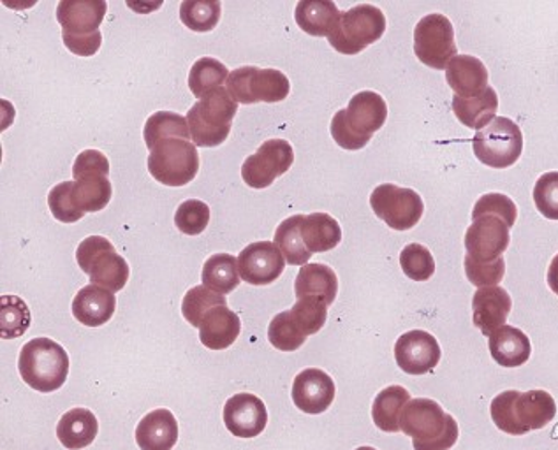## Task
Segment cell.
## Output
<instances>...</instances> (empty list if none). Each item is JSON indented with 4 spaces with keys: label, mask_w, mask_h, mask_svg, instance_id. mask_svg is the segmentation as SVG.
<instances>
[{
    "label": "cell",
    "mask_w": 558,
    "mask_h": 450,
    "mask_svg": "<svg viewBox=\"0 0 558 450\" xmlns=\"http://www.w3.org/2000/svg\"><path fill=\"white\" fill-rule=\"evenodd\" d=\"M492 421L500 431L523 437L548 426L557 415L554 396L546 391L500 392L490 406Z\"/></svg>",
    "instance_id": "1"
},
{
    "label": "cell",
    "mask_w": 558,
    "mask_h": 450,
    "mask_svg": "<svg viewBox=\"0 0 558 450\" xmlns=\"http://www.w3.org/2000/svg\"><path fill=\"white\" fill-rule=\"evenodd\" d=\"M400 429L412 438L414 450H449L460 437L453 415L446 414L437 401L411 400L400 417Z\"/></svg>",
    "instance_id": "2"
},
{
    "label": "cell",
    "mask_w": 558,
    "mask_h": 450,
    "mask_svg": "<svg viewBox=\"0 0 558 450\" xmlns=\"http://www.w3.org/2000/svg\"><path fill=\"white\" fill-rule=\"evenodd\" d=\"M23 382L36 391H59L69 375V355L64 346L50 338H34L23 345L19 360Z\"/></svg>",
    "instance_id": "3"
},
{
    "label": "cell",
    "mask_w": 558,
    "mask_h": 450,
    "mask_svg": "<svg viewBox=\"0 0 558 450\" xmlns=\"http://www.w3.org/2000/svg\"><path fill=\"white\" fill-rule=\"evenodd\" d=\"M236 113L239 105L229 96L228 88L220 87L206 94L187 113L194 145L202 148L222 145L228 139Z\"/></svg>",
    "instance_id": "4"
},
{
    "label": "cell",
    "mask_w": 558,
    "mask_h": 450,
    "mask_svg": "<svg viewBox=\"0 0 558 450\" xmlns=\"http://www.w3.org/2000/svg\"><path fill=\"white\" fill-rule=\"evenodd\" d=\"M386 33V16L372 4H357L343 11L340 22L328 37L331 48L342 56H357L379 41Z\"/></svg>",
    "instance_id": "5"
},
{
    "label": "cell",
    "mask_w": 558,
    "mask_h": 450,
    "mask_svg": "<svg viewBox=\"0 0 558 450\" xmlns=\"http://www.w3.org/2000/svg\"><path fill=\"white\" fill-rule=\"evenodd\" d=\"M76 260L83 273L90 278L92 285L105 287L119 292L129 280L128 260L114 251L113 243L102 236H88L80 243Z\"/></svg>",
    "instance_id": "6"
},
{
    "label": "cell",
    "mask_w": 558,
    "mask_h": 450,
    "mask_svg": "<svg viewBox=\"0 0 558 450\" xmlns=\"http://www.w3.org/2000/svg\"><path fill=\"white\" fill-rule=\"evenodd\" d=\"M199 171L196 145L187 139L170 137L156 145L148 155V173L168 187H183L193 182Z\"/></svg>",
    "instance_id": "7"
},
{
    "label": "cell",
    "mask_w": 558,
    "mask_h": 450,
    "mask_svg": "<svg viewBox=\"0 0 558 450\" xmlns=\"http://www.w3.org/2000/svg\"><path fill=\"white\" fill-rule=\"evenodd\" d=\"M229 96L236 105L280 102L288 99L291 83L279 69H259L256 65L234 69L228 77Z\"/></svg>",
    "instance_id": "8"
},
{
    "label": "cell",
    "mask_w": 558,
    "mask_h": 450,
    "mask_svg": "<svg viewBox=\"0 0 558 450\" xmlns=\"http://www.w3.org/2000/svg\"><path fill=\"white\" fill-rule=\"evenodd\" d=\"M472 148L477 160L488 168H511L522 157V129L511 119L497 117L488 127L472 137Z\"/></svg>",
    "instance_id": "9"
},
{
    "label": "cell",
    "mask_w": 558,
    "mask_h": 450,
    "mask_svg": "<svg viewBox=\"0 0 558 450\" xmlns=\"http://www.w3.org/2000/svg\"><path fill=\"white\" fill-rule=\"evenodd\" d=\"M414 53L422 64L442 71L458 56L453 23L445 14H428L414 28Z\"/></svg>",
    "instance_id": "10"
},
{
    "label": "cell",
    "mask_w": 558,
    "mask_h": 450,
    "mask_svg": "<svg viewBox=\"0 0 558 450\" xmlns=\"http://www.w3.org/2000/svg\"><path fill=\"white\" fill-rule=\"evenodd\" d=\"M371 206L372 211L395 231L416 228L425 211L422 196L416 191L399 187L393 183H385L374 188Z\"/></svg>",
    "instance_id": "11"
},
{
    "label": "cell",
    "mask_w": 558,
    "mask_h": 450,
    "mask_svg": "<svg viewBox=\"0 0 558 450\" xmlns=\"http://www.w3.org/2000/svg\"><path fill=\"white\" fill-rule=\"evenodd\" d=\"M294 162L293 146L286 139H268L242 166L243 182L251 188L270 187L271 183L288 173Z\"/></svg>",
    "instance_id": "12"
},
{
    "label": "cell",
    "mask_w": 558,
    "mask_h": 450,
    "mask_svg": "<svg viewBox=\"0 0 558 450\" xmlns=\"http://www.w3.org/2000/svg\"><path fill=\"white\" fill-rule=\"evenodd\" d=\"M511 228L499 217L485 215L472 220L471 228L465 232L468 255L477 263H494L508 251L511 242Z\"/></svg>",
    "instance_id": "13"
},
{
    "label": "cell",
    "mask_w": 558,
    "mask_h": 450,
    "mask_svg": "<svg viewBox=\"0 0 558 450\" xmlns=\"http://www.w3.org/2000/svg\"><path fill=\"white\" fill-rule=\"evenodd\" d=\"M286 259L275 242L245 246L239 255V271L248 285H270L284 273Z\"/></svg>",
    "instance_id": "14"
},
{
    "label": "cell",
    "mask_w": 558,
    "mask_h": 450,
    "mask_svg": "<svg viewBox=\"0 0 558 450\" xmlns=\"http://www.w3.org/2000/svg\"><path fill=\"white\" fill-rule=\"evenodd\" d=\"M440 355L439 341L422 329L405 332L395 343V360L408 375L430 374L439 366Z\"/></svg>",
    "instance_id": "15"
},
{
    "label": "cell",
    "mask_w": 558,
    "mask_h": 450,
    "mask_svg": "<svg viewBox=\"0 0 558 450\" xmlns=\"http://www.w3.org/2000/svg\"><path fill=\"white\" fill-rule=\"evenodd\" d=\"M225 424L236 438H256L268 424V410L263 400L248 392L229 398L225 405Z\"/></svg>",
    "instance_id": "16"
},
{
    "label": "cell",
    "mask_w": 558,
    "mask_h": 450,
    "mask_svg": "<svg viewBox=\"0 0 558 450\" xmlns=\"http://www.w3.org/2000/svg\"><path fill=\"white\" fill-rule=\"evenodd\" d=\"M343 122L363 142L371 143L372 136L385 127L388 106L377 92H357L349 100L348 110H342Z\"/></svg>",
    "instance_id": "17"
},
{
    "label": "cell",
    "mask_w": 558,
    "mask_h": 450,
    "mask_svg": "<svg viewBox=\"0 0 558 450\" xmlns=\"http://www.w3.org/2000/svg\"><path fill=\"white\" fill-rule=\"evenodd\" d=\"M335 382L323 369L308 368L298 374L293 382L294 405L305 414L319 415L330 409L335 400Z\"/></svg>",
    "instance_id": "18"
},
{
    "label": "cell",
    "mask_w": 558,
    "mask_h": 450,
    "mask_svg": "<svg viewBox=\"0 0 558 450\" xmlns=\"http://www.w3.org/2000/svg\"><path fill=\"white\" fill-rule=\"evenodd\" d=\"M108 4L105 0H62L57 5V20L62 36H88L99 33Z\"/></svg>",
    "instance_id": "19"
},
{
    "label": "cell",
    "mask_w": 558,
    "mask_h": 450,
    "mask_svg": "<svg viewBox=\"0 0 558 450\" xmlns=\"http://www.w3.org/2000/svg\"><path fill=\"white\" fill-rule=\"evenodd\" d=\"M513 308V301L509 292L502 287H485L480 289L472 297V312H474V326L485 337L490 338L497 329L508 323L509 314Z\"/></svg>",
    "instance_id": "20"
},
{
    "label": "cell",
    "mask_w": 558,
    "mask_h": 450,
    "mask_svg": "<svg viewBox=\"0 0 558 450\" xmlns=\"http://www.w3.org/2000/svg\"><path fill=\"white\" fill-rule=\"evenodd\" d=\"M339 292V278L326 264H305L294 280V294L298 300H317L325 305H333Z\"/></svg>",
    "instance_id": "21"
},
{
    "label": "cell",
    "mask_w": 558,
    "mask_h": 450,
    "mask_svg": "<svg viewBox=\"0 0 558 450\" xmlns=\"http://www.w3.org/2000/svg\"><path fill=\"white\" fill-rule=\"evenodd\" d=\"M179 441V423L168 409H157L140 421L136 443L142 450H171Z\"/></svg>",
    "instance_id": "22"
},
{
    "label": "cell",
    "mask_w": 558,
    "mask_h": 450,
    "mask_svg": "<svg viewBox=\"0 0 558 450\" xmlns=\"http://www.w3.org/2000/svg\"><path fill=\"white\" fill-rule=\"evenodd\" d=\"M446 82L454 96L471 99L488 88V69L477 57L457 56L446 69Z\"/></svg>",
    "instance_id": "23"
},
{
    "label": "cell",
    "mask_w": 558,
    "mask_h": 450,
    "mask_svg": "<svg viewBox=\"0 0 558 450\" xmlns=\"http://www.w3.org/2000/svg\"><path fill=\"white\" fill-rule=\"evenodd\" d=\"M114 308H117V297L105 287H83L73 300L74 319L88 328H99L110 323Z\"/></svg>",
    "instance_id": "24"
},
{
    "label": "cell",
    "mask_w": 558,
    "mask_h": 450,
    "mask_svg": "<svg viewBox=\"0 0 558 450\" xmlns=\"http://www.w3.org/2000/svg\"><path fill=\"white\" fill-rule=\"evenodd\" d=\"M488 349L495 363L504 368H520L531 360V340L513 326H502L488 338Z\"/></svg>",
    "instance_id": "25"
},
{
    "label": "cell",
    "mask_w": 558,
    "mask_h": 450,
    "mask_svg": "<svg viewBox=\"0 0 558 450\" xmlns=\"http://www.w3.org/2000/svg\"><path fill=\"white\" fill-rule=\"evenodd\" d=\"M242 331L239 315L228 306H217L206 314L199 328V340L210 351H226L233 345Z\"/></svg>",
    "instance_id": "26"
},
{
    "label": "cell",
    "mask_w": 558,
    "mask_h": 450,
    "mask_svg": "<svg viewBox=\"0 0 558 450\" xmlns=\"http://www.w3.org/2000/svg\"><path fill=\"white\" fill-rule=\"evenodd\" d=\"M340 16L342 11L331 0H302L294 11L298 27L314 37H330Z\"/></svg>",
    "instance_id": "27"
},
{
    "label": "cell",
    "mask_w": 558,
    "mask_h": 450,
    "mask_svg": "<svg viewBox=\"0 0 558 450\" xmlns=\"http://www.w3.org/2000/svg\"><path fill=\"white\" fill-rule=\"evenodd\" d=\"M99 423L87 409L69 410L57 424V437L69 450H82L96 440Z\"/></svg>",
    "instance_id": "28"
},
{
    "label": "cell",
    "mask_w": 558,
    "mask_h": 450,
    "mask_svg": "<svg viewBox=\"0 0 558 450\" xmlns=\"http://www.w3.org/2000/svg\"><path fill=\"white\" fill-rule=\"evenodd\" d=\"M73 191H71V199H73L74 208L80 214H96L108 206L111 200L110 180L102 173H87L82 177L74 178Z\"/></svg>",
    "instance_id": "29"
},
{
    "label": "cell",
    "mask_w": 558,
    "mask_h": 450,
    "mask_svg": "<svg viewBox=\"0 0 558 450\" xmlns=\"http://www.w3.org/2000/svg\"><path fill=\"white\" fill-rule=\"evenodd\" d=\"M454 114L457 119L465 125V127L474 129V131H483L494 122L499 110V96L494 88H486L480 96L471 97V99H463V97H453Z\"/></svg>",
    "instance_id": "30"
},
{
    "label": "cell",
    "mask_w": 558,
    "mask_h": 450,
    "mask_svg": "<svg viewBox=\"0 0 558 450\" xmlns=\"http://www.w3.org/2000/svg\"><path fill=\"white\" fill-rule=\"evenodd\" d=\"M303 243L312 255L333 251L342 242V229L339 222L328 214L303 215Z\"/></svg>",
    "instance_id": "31"
},
{
    "label": "cell",
    "mask_w": 558,
    "mask_h": 450,
    "mask_svg": "<svg viewBox=\"0 0 558 450\" xmlns=\"http://www.w3.org/2000/svg\"><path fill=\"white\" fill-rule=\"evenodd\" d=\"M409 401H411V394L405 387L389 386L383 389L372 405V418L377 428L385 433L402 431L400 417Z\"/></svg>",
    "instance_id": "32"
},
{
    "label": "cell",
    "mask_w": 558,
    "mask_h": 450,
    "mask_svg": "<svg viewBox=\"0 0 558 450\" xmlns=\"http://www.w3.org/2000/svg\"><path fill=\"white\" fill-rule=\"evenodd\" d=\"M240 278L239 259L231 254L211 255L203 266V285L222 296L240 285Z\"/></svg>",
    "instance_id": "33"
},
{
    "label": "cell",
    "mask_w": 558,
    "mask_h": 450,
    "mask_svg": "<svg viewBox=\"0 0 558 450\" xmlns=\"http://www.w3.org/2000/svg\"><path fill=\"white\" fill-rule=\"evenodd\" d=\"M143 137H145L148 150H154L156 145L165 139H170V137H180L187 142L193 139L187 119L182 114L173 113V111H157L151 114L143 129Z\"/></svg>",
    "instance_id": "34"
},
{
    "label": "cell",
    "mask_w": 558,
    "mask_h": 450,
    "mask_svg": "<svg viewBox=\"0 0 558 450\" xmlns=\"http://www.w3.org/2000/svg\"><path fill=\"white\" fill-rule=\"evenodd\" d=\"M303 215H293L282 220L275 231V245L284 255V259L293 266H305L311 260L312 254L303 243L302 238Z\"/></svg>",
    "instance_id": "35"
},
{
    "label": "cell",
    "mask_w": 558,
    "mask_h": 450,
    "mask_svg": "<svg viewBox=\"0 0 558 450\" xmlns=\"http://www.w3.org/2000/svg\"><path fill=\"white\" fill-rule=\"evenodd\" d=\"M229 71L222 62L211 57L194 62L191 73H189V88L194 97L202 100L206 94L222 87V83L228 82Z\"/></svg>",
    "instance_id": "36"
},
{
    "label": "cell",
    "mask_w": 558,
    "mask_h": 450,
    "mask_svg": "<svg viewBox=\"0 0 558 450\" xmlns=\"http://www.w3.org/2000/svg\"><path fill=\"white\" fill-rule=\"evenodd\" d=\"M222 4L219 0H183L180 20L193 33H210L220 20Z\"/></svg>",
    "instance_id": "37"
},
{
    "label": "cell",
    "mask_w": 558,
    "mask_h": 450,
    "mask_svg": "<svg viewBox=\"0 0 558 450\" xmlns=\"http://www.w3.org/2000/svg\"><path fill=\"white\" fill-rule=\"evenodd\" d=\"M217 306H228V300L222 294L206 289L205 285L193 287L187 294L183 296L182 315L194 328H202L203 319L206 314Z\"/></svg>",
    "instance_id": "38"
},
{
    "label": "cell",
    "mask_w": 558,
    "mask_h": 450,
    "mask_svg": "<svg viewBox=\"0 0 558 450\" xmlns=\"http://www.w3.org/2000/svg\"><path fill=\"white\" fill-rule=\"evenodd\" d=\"M31 326V309L20 297H0V335L4 340H14L25 335Z\"/></svg>",
    "instance_id": "39"
},
{
    "label": "cell",
    "mask_w": 558,
    "mask_h": 450,
    "mask_svg": "<svg viewBox=\"0 0 558 450\" xmlns=\"http://www.w3.org/2000/svg\"><path fill=\"white\" fill-rule=\"evenodd\" d=\"M307 338V335L298 328L296 323L291 319L289 312L275 315L270 328H268V340L275 349L282 352H294L302 349Z\"/></svg>",
    "instance_id": "40"
},
{
    "label": "cell",
    "mask_w": 558,
    "mask_h": 450,
    "mask_svg": "<svg viewBox=\"0 0 558 450\" xmlns=\"http://www.w3.org/2000/svg\"><path fill=\"white\" fill-rule=\"evenodd\" d=\"M400 266L405 277L414 282H428L435 273L434 255L426 246L411 243L400 254Z\"/></svg>",
    "instance_id": "41"
},
{
    "label": "cell",
    "mask_w": 558,
    "mask_h": 450,
    "mask_svg": "<svg viewBox=\"0 0 558 450\" xmlns=\"http://www.w3.org/2000/svg\"><path fill=\"white\" fill-rule=\"evenodd\" d=\"M210 223V208L199 199L183 200L174 214V226L187 236L202 234Z\"/></svg>",
    "instance_id": "42"
},
{
    "label": "cell",
    "mask_w": 558,
    "mask_h": 450,
    "mask_svg": "<svg viewBox=\"0 0 558 450\" xmlns=\"http://www.w3.org/2000/svg\"><path fill=\"white\" fill-rule=\"evenodd\" d=\"M289 315L296 323L298 328L311 337L325 328L328 305L317 300H298L293 308L289 309Z\"/></svg>",
    "instance_id": "43"
},
{
    "label": "cell",
    "mask_w": 558,
    "mask_h": 450,
    "mask_svg": "<svg viewBox=\"0 0 558 450\" xmlns=\"http://www.w3.org/2000/svg\"><path fill=\"white\" fill-rule=\"evenodd\" d=\"M485 215L499 217V219H502L504 222L508 223L509 228H513L518 219V208L511 197L504 196V194H497V192H492V194L481 196L480 200L474 205V209H472V220L485 217Z\"/></svg>",
    "instance_id": "44"
},
{
    "label": "cell",
    "mask_w": 558,
    "mask_h": 450,
    "mask_svg": "<svg viewBox=\"0 0 558 450\" xmlns=\"http://www.w3.org/2000/svg\"><path fill=\"white\" fill-rule=\"evenodd\" d=\"M534 205L545 219L558 220V171L545 173L537 180Z\"/></svg>",
    "instance_id": "45"
},
{
    "label": "cell",
    "mask_w": 558,
    "mask_h": 450,
    "mask_svg": "<svg viewBox=\"0 0 558 450\" xmlns=\"http://www.w3.org/2000/svg\"><path fill=\"white\" fill-rule=\"evenodd\" d=\"M465 273H468L469 282L472 285L481 287V289L497 287L506 275V260L500 257L494 263H477L472 259L471 255H465Z\"/></svg>",
    "instance_id": "46"
},
{
    "label": "cell",
    "mask_w": 558,
    "mask_h": 450,
    "mask_svg": "<svg viewBox=\"0 0 558 450\" xmlns=\"http://www.w3.org/2000/svg\"><path fill=\"white\" fill-rule=\"evenodd\" d=\"M74 182H62L56 187L51 188L48 194V206L53 217L59 222L74 223L82 220L85 215L80 214L78 209L74 208L73 199H71V191H73Z\"/></svg>",
    "instance_id": "47"
},
{
    "label": "cell",
    "mask_w": 558,
    "mask_h": 450,
    "mask_svg": "<svg viewBox=\"0 0 558 450\" xmlns=\"http://www.w3.org/2000/svg\"><path fill=\"white\" fill-rule=\"evenodd\" d=\"M87 173L110 174V162L99 150H85L76 157L73 166V177H82Z\"/></svg>",
    "instance_id": "48"
},
{
    "label": "cell",
    "mask_w": 558,
    "mask_h": 450,
    "mask_svg": "<svg viewBox=\"0 0 558 450\" xmlns=\"http://www.w3.org/2000/svg\"><path fill=\"white\" fill-rule=\"evenodd\" d=\"M65 48L78 57H94L101 48L102 34H88V36H62Z\"/></svg>",
    "instance_id": "49"
},
{
    "label": "cell",
    "mask_w": 558,
    "mask_h": 450,
    "mask_svg": "<svg viewBox=\"0 0 558 450\" xmlns=\"http://www.w3.org/2000/svg\"><path fill=\"white\" fill-rule=\"evenodd\" d=\"M548 285L551 291L558 296V254L555 255L554 260L549 264L548 268Z\"/></svg>",
    "instance_id": "50"
},
{
    "label": "cell",
    "mask_w": 558,
    "mask_h": 450,
    "mask_svg": "<svg viewBox=\"0 0 558 450\" xmlns=\"http://www.w3.org/2000/svg\"><path fill=\"white\" fill-rule=\"evenodd\" d=\"M356 450H377V449H374V447H357Z\"/></svg>",
    "instance_id": "51"
}]
</instances>
